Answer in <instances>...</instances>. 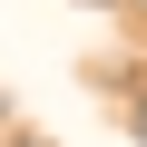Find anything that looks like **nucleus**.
I'll list each match as a JSON object with an SVG mask.
<instances>
[{"mask_svg":"<svg viewBox=\"0 0 147 147\" xmlns=\"http://www.w3.org/2000/svg\"><path fill=\"white\" fill-rule=\"evenodd\" d=\"M20 147H49V137H20Z\"/></svg>","mask_w":147,"mask_h":147,"instance_id":"nucleus-1","label":"nucleus"}]
</instances>
